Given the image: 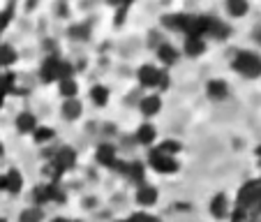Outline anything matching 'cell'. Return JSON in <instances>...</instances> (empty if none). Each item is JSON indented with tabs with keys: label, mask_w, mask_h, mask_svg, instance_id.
Segmentation results:
<instances>
[{
	"label": "cell",
	"mask_w": 261,
	"mask_h": 222,
	"mask_svg": "<svg viewBox=\"0 0 261 222\" xmlns=\"http://www.w3.org/2000/svg\"><path fill=\"white\" fill-rule=\"evenodd\" d=\"M256 40H259V42H261V33H259V37H256Z\"/></svg>",
	"instance_id": "8d00e7d4"
},
{
	"label": "cell",
	"mask_w": 261,
	"mask_h": 222,
	"mask_svg": "<svg viewBox=\"0 0 261 222\" xmlns=\"http://www.w3.org/2000/svg\"><path fill=\"white\" fill-rule=\"evenodd\" d=\"M16 128H19V132H23V134L35 132V130H37V120H35L33 114H28V111H21L19 118H16Z\"/></svg>",
	"instance_id": "4fadbf2b"
},
{
	"label": "cell",
	"mask_w": 261,
	"mask_h": 222,
	"mask_svg": "<svg viewBox=\"0 0 261 222\" xmlns=\"http://www.w3.org/2000/svg\"><path fill=\"white\" fill-rule=\"evenodd\" d=\"M127 222H160V217L150 215V213H134Z\"/></svg>",
	"instance_id": "83f0119b"
},
{
	"label": "cell",
	"mask_w": 261,
	"mask_h": 222,
	"mask_svg": "<svg viewBox=\"0 0 261 222\" xmlns=\"http://www.w3.org/2000/svg\"><path fill=\"white\" fill-rule=\"evenodd\" d=\"M74 162H76V155H74L72 148H60V151H56L54 162L49 164V167H51L49 171L54 174L56 178H58L63 171H69V169L74 167Z\"/></svg>",
	"instance_id": "277c9868"
},
{
	"label": "cell",
	"mask_w": 261,
	"mask_h": 222,
	"mask_svg": "<svg viewBox=\"0 0 261 222\" xmlns=\"http://www.w3.org/2000/svg\"><path fill=\"white\" fill-rule=\"evenodd\" d=\"M16 60V51L12 49L10 44H3L0 46V65L5 67V65H12Z\"/></svg>",
	"instance_id": "484cf974"
},
{
	"label": "cell",
	"mask_w": 261,
	"mask_h": 222,
	"mask_svg": "<svg viewBox=\"0 0 261 222\" xmlns=\"http://www.w3.org/2000/svg\"><path fill=\"white\" fill-rule=\"evenodd\" d=\"M54 222H69V220H67V217H56Z\"/></svg>",
	"instance_id": "836d02e7"
},
{
	"label": "cell",
	"mask_w": 261,
	"mask_h": 222,
	"mask_svg": "<svg viewBox=\"0 0 261 222\" xmlns=\"http://www.w3.org/2000/svg\"><path fill=\"white\" fill-rule=\"evenodd\" d=\"M190 16L192 14H169V16H164V26L185 33V30H188V23H190Z\"/></svg>",
	"instance_id": "8fae6325"
},
{
	"label": "cell",
	"mask_w": 261,
	"mask_h": 222,
	"mask_svg": "<svg viewBox=\"0 0 261 222\" xmlns=\"http://www.w3.org/2000/svg\"><path fill=\"white\" fill-rule=\"evenodd\" d=\"M227 10H229V14H231V16H243V14H247L250 5H247L245 0H229Z\"/></svg>",
	"instance_id": "cb8c5ba5"
},
{
	"label": "cell",
	"mask_w": 261,
	"mask_h": 222,
	"mask_svg": "<svg viewBox=\"0 0 261 222\" xmlns=\"http://www.w3.org/2000/svg\"><path fill=\"white\" fill-rule=\"evenodd\" d=\"M139 109H141V114H146V116H155V114H160V109H162V100H160V95H146V97L141 100V104H139Z\"/></svg>",
	"instance_id": "9c48e42d"
},
{
	"label": "cell",
	"mask_w": 261,
	"mask_h": 222,
	"mask_svg": "<svg viewBox=\"0 0 261 222\" xmlns=\"http://www.w3.org/2000/svg\"><path fill=\"white\" fill-rule=\"evenodd\" d=\"M90 97H93V102L97 104V107H104V104L109 102V88L107 86H95V88L90 90Z\"/></svg>",
	"instance_id": "603a6c76"
},
{
	"label": "cell",
	"mask_w": 261,
	"mask_h": 222,
	"mask_svg": "<svg viewBox=\"0 0 261 222\" xmlns=\"http://www.w3.org/2000/svg\"><path fill=\"white\" fill-rule=\"evenodd\" d=\"M148 160H150V167H153L155 171H160V174H173V171H178V162H176V158L160 153L158 148H153V151H150Z\"/></svg>",
	"instance_id": "8992f818"
},
{
	"label": "cell",
	"mask_w": 261,
	"mask_h": 222,
	"mask_svg": "<svg viewBox=\"0 0 261 222\" xmlns=\"http://www.w3.org/2000/svg\"><path fill=\"white\" fill-rule=\"evenodd\" d=\"M97 162L104 164V167H111L116 162V148L111 143H102L97 148Z\"/></svg>",
	"instance_id": "30bf717a"
},
{
	"label": "cell",
	"mask_w": 261,
	"mask_h": 222,
	"mask_svg": "<svg viewBox=\"0 0 261 222\" xmlns=\"http://www.w3.org/2000/svg\"><path fill=\"white\" fill-rule=\"evenodd\" d=\"M180 141H176V139H167V141H162V143H160V146H158V151H160V153H164V155H171V158H173V155H176L178 153V151H180Z\"/></svg>",
	"instance_id": "d4e9b609"
},
{
	"label": "cell",
	"mask_w": 261,
	"mask_h": 222,
	"mask_svg": "<svg viewBox=\"0 0 261 222\" xmlns=\"http://www.w3.org/2000/svg\"><path fill=\"white\" fill-rule=\"evenodd\" d=\"M5 88H3V84H0V107H3V102H5Z\"/></svg>",
	"instance_id": "1f68e13d"
},
{
	"label": "cell",
	"mask_w": 261,
	"mask_h": 222,
	"mask_svg": "<svg viewBox=\"0 0 261 222\" xmlns=\"http://www.w3.org/2000/svg\"><path fill=\"white\" fill-rule=\"evenodd\" d=\"M0 153H3V143H0Z\"/></svg>",
	"instance_id": "74e56055"
},
{
	"label": "cell",
	"mask_w": 261,
	"mask_h": 222,
	"mask_svg": "<svg viewBox=\"0 0 261 222\" xmlns=\"http://www.w3.org/2000/svg\"><path fill=\"white\" fill-rule=\"evenodd\" d=\"M0 190H7V181H5V176H0Z\"/></svg>",
	"instance_id": "d6a6232c"
},
{
	"label": "cell",
	"mask_w": 261,
	"mask_h": 222,
	"mask_svg": "<svg viewBox=\"0 0 261 222\" xmlns=\"http://www.w3.org/2000/svg\"><path fill=\"white\" fill-rule=\"evenodd\" d=\"M158 190L153 188V185H139V190H137V204L139 206H143V208H148V206H153L155 202H158Z\"/></svg>",
	"instance_id": "52a82bcc"
},
{
	"label": "cell",
	"mask_w": 261,
	"mask_h": 222,
	"mask_svg": "<svg viewBox=\"0 0 261 222\" xmlns=\"http://www.w3.org/2000/svg\"><path fill=\"white\" fill-rule=\"evenodd\" d=\"M229 93V86L227 81H222V79H213L208 81V95H211L213 100H224Z\"/></svg>",
	"instance_id": "5bb4252c"
},
{
	"label": "cell",
	"mask_w": 261,
	"mask_h": 222,
	"mask_svg": "<svg viewBox=\"0 0 261 222\" xmlns=\"http://www.w3.org/2000/svg\"><path fill=\"white\" fill-rule=\"evenodd\" d=\"M227 35H229V26L224 23V21H220V19H213L211 21L208 37H217V40H222V37H227Z\"/></svg>",
	"instance_id": "44dd1931"
},
{
	"label": "cell",
	"mask_w": 261,
	"mask_h": 222,
	"mask_svg": "<svg viewBox=\"0 0 261 222\" xmlns=\"http://www.w3.org/2000/svg\"><path fill=\"white\" fill-rule=\"evenodd\" d=\"M256 155H259V158H261V146H259V151H256Z\"/></svg>",
	"instance_id": "e575fe53"
},
{
	"label": "cell",
	"mask_w": 261,
	"mask_h": 222,
	"mask_svg": "<svg viewBox=\"0 0 261 222\" xmlns=\"http://www.w3.org/2000/svg\"><path fill=\"white\" fill-rule=\"evenodd\" d=\"M10 16H12V7H7L5 12H0V33L5 30V26L10 23Z\"/></svg>",
	"instance_id": "f546056e"
},
{
	"label": "cell",
	"mask_w": 261,
	"mask_h": 222,
	"mask_svg": "<svg viewBox=\"0 0 261 222\" xmlns=\"http://www.w3.org/2000/svg\"><path fill=\"white\" fill-rule=\"evenodd\" d=\"M0 222H7V220H5V217H0Z\"/></svg>",
	"instance_id": "d590c367"
},
{
	"label": "cell",
	"mask_w": 261,
	"mask_h": 222,
	"mask_svg": "<svg viewBox=\"0 0 261 222\" xmlns=\"http://www.w3.org/2000/svg\"><path fill=\"white\" fill-rule=\"evenodd\" d=\"M185 51H188V56L197 58L206 51V40L203 37H185Z\"/></svg>",
	"instance_id": "7c38bea8"
},
{
	"label": "cell",
	"mask_w": 261,
	"mask_h": 222,
	"mask_svg": "<svg viewBox=\"0 0 261 222\" xmlns=\"http://www.w3.org/2000/svg\"><path fill=\"white\" fill-rule=\"evenodd\" d=\"M143 174H146V167H143L141 162H127V171H125V176L132 178V183L143 185Z\"/></svg>",
	"instance_id": "2e32d148"
},
{
	"label": "cell",
	"mask_w": 261,
	"mask_h": 222,
	"mask_svg": "<svg viewBox=\"0 0 261 222\" xmlns=\"http://www.w3.org/2000/svg\"><path fill=\"white\" fill-rule=\"evenodd\" d=\"M125 12H127V5H123L118 10V23H123V19H125Z\"/></svg>",
	"instance_id": "4dcf8cb0"
},
{
	"label": "cell",
	"mask_w": 261,
	"mask_h": 222,
	"mask_svg": "<svg viewBox=\"0 0 261 222\" xmlns=\"http://www.w3.org/2000/svg\"><path fill=\"white\" fill-rule=\"evenodd\" d=\"M137 141L139 143H146V146H150V143L155 141V128L153 125H141V128L137 130Z\"/></svg>",
	"instance_id": "ffe728a7"
},
{
	"label": "cell",
	"mask_w": 261,
	"mask_h": 222,
	"mask_svg": "<svg viewBox=\"0 0 261 222\" xmlns=\"http://www.w3.org/2000/svg\"><path fill=\"white\" fill-rule=\"evenodd\" d=\"M158 58L162 60L164 65H173L178 60V51H176V46H171V44H160V49H158Z\"/></svg>",
	"instance_id": "e0dca14e"
},
{
	"label": "cell",
	"mask_w": 261,
	"mask_h": 222,
	"mask_svg": "<svg viewBox=\"0 0 261 222\" xmlns=\"http://www.w3.org/2000/svg\"><path fill=\"white\" fill-rule=\"evenodd\" d=\"M233 69L247 79H256L261 77V56L254 51H238L233 58Z\"/></svg>",
	"instance_id": "6da1fadb"
},
{
	"label": "cell",
	"mask_w": 261,
	"mask_h": 222,
	"mask_svg": "<svg viewBox=\"0 0 261 222\" xmlns=\"http://www.w3.org/2000/svg\"><path fill=\"white\" fill-rule=\"evenodd\" d=\"M69 35H74V37L79 35V40H86V37H88V28H86V26H72Z\"/></svg>",
	"instance_id": "f1b7e54d"
},
{
	"label": "cell",
	"mask_w": 261,
	"mask_h": 222,
	"mask_svg": "<svg viewBox=\"0 0 261 222\" xmlns=\"http://www.w3.org/2000/svg\"><path fill=\"white\" fill-rule=\"evenodd\" d=\"M139 84L146 88H169V74L155 65H141L139 67Z\"/></svg>",
	"instance_id": "7a4b0ae2"
},
{
	"label": "cell",
	"mask_w": 261,
	"mask_h": 222,
	"mask_svg": "<svg viewBox=\"0 0 261 222\" xmlns=\"http://www.w3.org/2000/svg\"><path fill=\"white\" fill-rule=\"evenodd\" d=\"M5 181H7V192H12V194L21 192V188H23V176H21L16 169L5 174Z\"/></svg>",
	"instance_id": "9a60e30c"
},
{
	"label": "cell",
	"mask_w": 261,
	"mask_h": 222,
	"mask_svg": "<svg viewBox=\"0 0 261 222\" xmlns=\"http://www.w3.org/2000/svg\"><path fill=\"white\" fill-rule=\"evenodd\" d=\"M211 213H213V217H217V220H222V217L229 215V199H227V194H224V192H220V194H215V197H213Z\"/></svg>",
	"instance_id": "ba28073f"
},
{
	"label": "cell",
	"mask_w": 261,
	"mask_h": 222,
	"mask_svg": "<svg viewBox=\"0 0 261 222\" xmlns=\"http://www.w3.org/2000/svg\"><path fill=\"white\" fill-rule=\"evenodd\" d=\"M58 88H60V95H63V97H67V100H74V97H76V93H79V84H76L74 79L60 81Z\"/></svg>",
	"instance_id": "d6986e66"
},
{
	"label": "cell",
	"mask_w": 261,
	"mask_h": 222,
	"mask_svg": "<svg viewBox=\"0 0 261 222\" xmlns=\"http://www.w3.org/2000/svg\"><path fill=\"white\" fill-rule=\"evenodd\" d=\"M261 197V181H247L241 190H238V199H236V206L243 208V211H252L256 206Z\"/></svg>",
	"instance_id": "3957f363"
},
{
	"label": "cell",
	"mask_w": 261,
	"mask_h": 222,
	"mask_svg": "<svg viewBox=\"0 0 261 222\" xmlns=\"http://www.w3.org/2000/svg\"><path fill=\"white\" fill-rule=\"evenodd\" d=\"M35 204H46V202H65V192L60 190L58 183H49V185H37L33 192Z\"/></svg>",
	"instance_id": "5b68a950"
},
{
	"label": "cell",
	"mask_w": 261,
	"mask_h": 222,
	"mask_svg": "<svg viewBox=\"0 0 261 222\" xmlns=\"http://www.w3.org/2000/svg\"><path fill=\"white\" fill-rule=\"evenodd\" d=\"M42 217H44L42 208L40 206H33V208H25V211H21L19 222H42Z\"/></svg>",
	"instance_id": "7402d4cb"
},
{
	"label": "cell",
	"mask_w": 261,
	"mask_h": 222,
	"mask_svg": "<svg viewBox=\"0 0 261 222\" xmlns=\"http://www.w3.org/2000/svg\"><path fill=\"white\" fill-rule=\"evenodd\" d=\"M33 134H35V141L37 143H44V141H49V139H54V130L51 128H37Z\"/></svg>",
	"instance_id": "4316f807"
},
{
	"label": "cell",
	"mask_w": 261,
	"mask_h": 222,
	"mask_svg": "<svg viewBox=\"0 0 261 222\" xmlns=\"http://www.w3.org/2000/svg\"><path fill=\"white\" fill-rule=\"evenodd\" d=\"M63 116L67 120H74V118H79L81 116V102L76 97L74 100H67V102L63 104Z\"/></svg>",
	"instance_id": "ac0fdd59"
}]
</instances>
